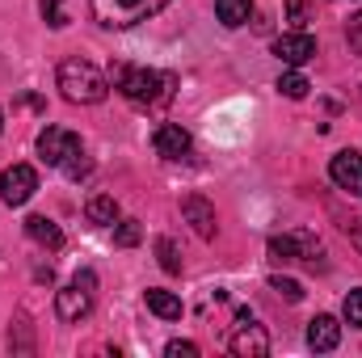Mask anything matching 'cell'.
I'll use <instances>...</instances> for the list:
<instances>
[{
    "mask_svg": "<svg viewBox=\"0 0 362 358\" xmlns=\"http://www.w3.org/2000/svg\"><path fill=\"white\" fill-rule=\"evenodd\" d=\"M181 215L194 224V232H198L202 241L215 236V207H211L202 194H185V198H181Z\"/></svg>",
    "mask_w": 362,
    "mask_h": 358,
    "instance_id": "cell-12",
    "label": "cell"
},
{
    "mask_svg": "<svg viewBox=\"0 0 362 358\" xmlns=\"http://www.w3.org/2000/svg\"><path fill=\"white\" fill-rule=\"evenodd\" d=\"M346 42H350L354 55H362V13H354V17L346 21Z\"/></svg>",
    "mask_w": 362,
    "mask_h": 358,
    "instance_id": "cell-23",
    "label": "cell"
},
{
    "mask_svg": "<svg viewBox=\"0 0 362 358\" xmlns=\"http://www.w3.org/2000/svg\"><path fill=\"white\" fill-rule=\"evenodd\" d=\"M329 178L337 181L346 194H358L362 198V156L358 152H337L329 161Z\"/></svg>",
    "mask_w": 362,
    "mask_h": 358,
    "instance_id": "cell-11",
    "label": "cell"
},
{
    "mask_svg": "<svg viewBox=\"0 0 362 358\" xmlns=\"http://www.w3.org/2000/svg\"><path fill=\"white\" fill-rule=\"evenodd\" d=\"M316 253H320V245L308 232H286V236L270 241V258H278V262H316Z\"/></svg>",
    "mask_w": 362,
    "mask_h": 358,
    "instance_id": "cell-9",
    "label": "cell"
},
{
    "mask_svg": "<svg viewBox=\"0 0 362 358\" xmlns=\"http://www.w3.org/2000/svg\"><path fill=\"white\" fill-rule=\"evenodd\" d=\"M152 148H156V156H165V161H185L194 144H189V131H181L177 122H165V127H156Z\"/></svg>",
    "mask_w": 362,
    "mask_h": 358,
    "instance_id": "cell-10",
    "label": "cell"
},
{
    "mask_svg": "<svg viewBox=\"0 0 362 358\" xmlns=\"http://www.w3.org/2000/svg\"><path fill=\"white\" fill-rule=\"evenodd\" d=\"M286 21L295 30H303L308 25V0H286Z\"/></svg>",
    "mask_w": 362,
    "mask_h": 358,
    "instance_id": "cell-24",
    "label": "cell"
},
{
    "mask_svg": "<svg viewBox=\"0 0 362 358\" xmlns=\"http://www.w3.org/2000/svg\"><path fill=\"white\" fill-rule=\"evenodd\" d=\"M144 299H148V308L160 316V321H181V299L173 291H160V287H148L144 291Z\"/></svg>",
    "mask_w": 362,
    "mask_h": 358,
    "instance_id": "cell-15",
    "label": "cell"
},
{
    "mask_svg": "<svg viewBox=\"0 0 362 358\" xmlns=\"http://www.w3.org/2000/svg\"><path fill=\"white\" fill-rule=\"evenodd\" d=\"M337 342H341L337 316H312V321H308V346H312V350L329 354V350H337Z\"/></svg>",
    "mask_w": 362,
    "mask_h": 358,
    "instance_id": "cell-13",
    "label": "cell"
},
{
    "mask_svg": "<svg viewBox=\"0 0 362 358\" xmlns=\"http://www.w3.org/2000/svg\"><path fill=\"white\" fill-rule=\"evenodd\" d=\"M81 152V139L72 135V131H64V127H47L42 135H38V156H42V165H68L72 156Z\"/></svg>",
    "mask_w": 362,
    "mask_h": 358,
    "instance_id": "cell-6",
    "label": "cell"
},
{
    "mask_svg": "<svg viewBox=\"0 0 362 358\" xmlns=\"http://www.w3.org/2000/svg\"><path fill=\"white\" fill-rule=\"evenodd\" d=\"M89 161H85V152H76V156H72V161H68V165H64V173H68V178L76 181V178H89Z\"/></svg>",
    "mask_w": 362,
    "mask_h": 358,
    "instance_id": "cell-26",
    "label": "cell"
},
{
    "mask_svg": "<svg viewBox=\"0 0 362 358\" xmlns=\"http://www.w3.org/2000/svg\"><path fill=\"white\" fill-rule=\"evenodd\" d=\"M85 215H89L93 224L110 228V224H118V202H114L110 194H93V198H89V207H85Z\"/></svg>",
    "mask_w": 362,
    "mask_h": 358,
    "instance_id": "cell-17",
    "label": "cell"
},
{
    "mask_svg": "<svg viewBox=\"0 0 362 358\" xmlns=\"http://www.w3.org/2000/svg\"><path fill=\"white\" fill-rule=\"evenodd\" d=\"M156 253H160V266L169 270V274H181V258H177V245H173L169 236H160V241H156Z\"/></svg>",
    "mask_w": 362,
    "mask_h": 358,
    "instance_id": "cell-20",
    "label": "cell"
},
{
    "mask_svg": "<svg viewBox=\"0 0 362 358\" xmlns=\"http://www.w3.org/2000/svg\"><path fill=\"white\" fill-rule=\"evenodd\" d=\"M308 89H312V85H308V76H303V72H295V68L278 76V93H282V97H291V101L308 97Z\"/></svg>",
    "mask_w": 362,
    "mask_h": 358,
    "instance_id": "cell-18",
    "label": "cell"
},
{
    "mask_svg": "<svg viewBox=\"0 0 362 358\" xmlns=\"http://www.w3.org/2000/svg\"><path fill=\"white\" fill-rule=\"evenodd\" d=\"M249 13H253V0H215V17H219L228 30L245 25V21H249Z\"/></svg>",
    "mask_w": 362,
    "mask_h": 358,
    "instance_id": "cell-16",
    "label": "cell"
},
{
    "mask_svg": "<svg viewBox=\"0 0 362 358\" xmlns=\"http://www.w3.org/2000/svg\"><path fill=\"white\" fill-rule=\"evenodd\" d=\"M139 236H144L139 219H118V224H114V245L131 249V245H139Z\"/></svg>",
    "mask_w": 362,
    "mask_h": 358,
    "instance_id": "cell-19",
    "label": "cell"
},
{
    "mask_svg": "<svg viewBox=\"0 0 362 358\" xmlns=\"http://www.w3.org/2000/svg\"><path fill=\"white\" fill-rule=\"evenodd\" d=\"M110 85L122 93L127 101H135V105H156V101H165L169 97V76H160V72H152V68H131V64H114L110 68Z\"/></svg>",
    "mask_w": 362,
    "mask_h": 358,
    "instance_id": "cell-1",
    "label": "cell"
},
{
    "mask_svg": "<svg viewBox=\"0 0 362 358\" xmlns=\"http://www.w3.org/2000/svg\"><path fill=\"white\" fill-rule=\"evenodd\" d=\"M34 190H38V173L30 165H13V169L0 173V198L8 207H25L34 198Z\"/></svg>",
    "mask_w": 362,
    "mask_h": 358,
    "instance_id": "cell-7",
    "label": "cell"
},
{
    "mask_svg": "<svg viewBox=\"0 0 362 358\" xmlns=\"http://www.w3.org/2000/svg\"><path fill=\"white\" fill-rule=\"evenodd\" d=\"M346 228H354V241H358V249H362V224H346Z\"/></svg>",
    "mask_w": 362,
    "mask_h": 358,
    "instance_id": "cell-28",
    "label": "cell"
},
{
    "mask_svg": "<svg viewBox=\"0 0 362 358\" xmlns=\"http://www.w3.org/2000/svg\"><path fill=\"white\" fill-rule=\"evenodd\" d=\"M346 321L362 329V291H350V295H346Z\"/></svg>",
    "mask_w": 362,
    "mask_h": 358,
    "instance_id": "cell-25",
    "label": "cell"
},
{
    "mask_svg": "<svg viewBox=\"0 0 362 358\" xmlns=\"http://www.w3.org/2000/svg\"><path fill=\"white\" fill-rule=\"evenodd\" d=\"M59 89H64L68 101H76V105H97L110 93V81L93 68L89 59H64L59 64Z\"/></svg>",
    "mask_w": 362,
    "mask_h": 358,
    "instance_id": "cell-2",
    "label": "cell"
},
{
    "mask_svg": "<svg viewBox=\"0 0 362 358\" xmlns=\"http://www.w3.org/2000/svg\"><path fill=\"white\" fill-rule=\"evenodd\" d=\"M270 287L278 291V295H282V299H286V304H299V299H303V287H299L295 278H282V274H274Z\"/></svg>",
    "mask_w": 362,
    "mask_h": 358,
    "instance_id": "cell-21",
    "label": "cell"
},
{
    "mask_svg": "<svg viewBox=\"0 0 362 358\" xmlns=\"http://www.w3.org/2000/svg\"><path fill=\"white\" fill-rule=\"evenodd\" d=\"M274 55L286 64V68H303L308 59H316V38L308 30H291L282 38H274Z\"/></svg>",
    "mask_w": 362,
    "mask_h": 358,
    "instance_id": "cell-8",
    "label": "cell"
},
{
    "mask_svg": "<svg viewBox=\"0 0 362 358\" xmlns=\"http://www.w3.org/2000/svg\"><path fill=\"white\" fill-rule=\"evenodd\" d=\"M0 127H4V114H0Z\"/></svg>",
    "mask_w": 362,
    "mask_h": 358,
    "instance_id": "cell-29",
    "label": "cell"
},
{
    "mask_svg": "<svg viewBox=\"0 0 362 358\" xmlns=\"http://www.w3.org/2000/svg\"><path fill=\"white\" fill-rule=\"evenodd\" d=\"M25 232H30V241L34 245H42V249H64V232H59V224H51L47 215H30L25 219Z\"/></svg>",
    "mask_w": 362,
    "mask_h": 358,
    "instance_id": "cell-14",
    "label": "cell"
},
{
    "mask_svg": "<svg viewBox=\"0 0 362 358\" xmlns=\"http://www.w3.org/2000/svg\"><path fill=\"white\" fill-rule=\"evenodd\" d=\"M93 282H97V278L85 270V274H76V282H68V287L55 295V312H59V321H81V316H89Z\"/></svg>",
    "mask_w": 362,
    "mask_h": 358,
    "instance_id": "cell-4",
    "label": "cell"
},
{
    "mask_svg": "<svg viewBox=\"0 0 362 358\" xmlns=\"http://www.w3.org/2000/svg\"><path fill=\"white\" fill-rule=\"evenodd\" d=\"M169 358H198L194 342H169Z\"/></svg>",
    "mask_w": 362,
    "mask_h": 358,
    "instance_id": "cell-27",
    "label": "cell"
},
{
    "mask_svg": "<svg viewBox=\"0 0 362 358\" xmlns=\"http://www.w3.org/2000/svg\"><path fill=\"white\" fill-rule=\"evenodd\" d=\"M42 21L51 30H64L68 25V13H64V0H42Z\"/></svg>",
    "mask_w": 362,
    "mask_h": 358,
    "instance_id": "cell-22",
    "label": "cell"
},
{
    "mask_svg": "<svg viewBox=\"0 0 362 358\" xmlns=\"http://www.w3.org/2000/svg\"><path fill=\"white\" fill-rule=\"evenodd\" d=\"M169 0H93V17H97V25H105V30H131V25H139V21H148V17H156L160 8H165Z\"/></svg>",
    "mask_w": 362,
    "mask_h": 358,
    "instance_id": "cell-3",
    "label": "cell"
},
{
    "mask_svg": "<svg viewBox=\"0 0 362 358\" xmlns=\"http://www.w3.org/2000/svg\"><path fill=\"white\" fill-rule=\"evenodd\" d=\"M232 354L236 358H266L270 354V333L249 316V312H240L236 316V333H232Z\"/></svg>",
    "mask_w": 362,
    "mask_h": 358,
    "instance_id": "cell-5",
    "label": "cell"
}]
</instances>
